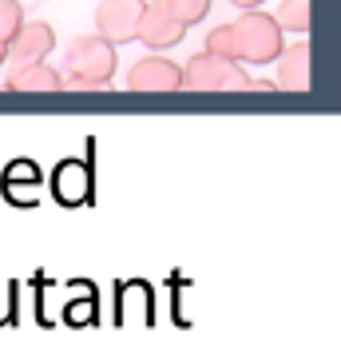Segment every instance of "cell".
I'll return each instance as SVG.
<instances>
[{
    "label": "cell",
    "mask_w": 341,
    "mask_h": 358,
    "mask_svg": "<svg viewBox=\"0 0 341 358\" xmlns=\"http://www.w3.org/2000/svg\"><path fill=\"white\" fill-rule=\"evenodd\" d=\"M230 4H238V8H262L266 0H230Z\"/></svg>",
    "instance_id": "cell-14"
},
{
    "label": "cell",
    "mask_w": 341,
    "mask_h": 358,
    "mask_svg": "<svg viewBox=\"0 0 341 358\" xmlns=\"http://www.w3.org/2000/svg\"><path fill=\"white\" fill-rule=\"evenodd\" d=\"M127 92H139V96H171V92H183V68L175 60H163V56H143L127 72Z\"/></svg>",
    "instance_id": "cell-4"
},
{
    "label": "cell",
    "mask_w": 341,
    "mask_h": 358,
    "mask_svg": "<svg viewBox=\"0 0 341 358\" xmlns=\"http://www.w3.org/2000/svg\"><path fill=\"white\" fill-rule=\"evenodd\" d=\"M246 68L230 56L215 52H195L183 68V92H206V96H222V92H246Z\"/></svg>",
    "instance_id": "cell-3"
},
{
    "label": "cell",
    "mask_w": 341,
    "mask_h": 358,
    "mask_svg": "<svg viewBox=\"0 0 341 358\" xmlns=\"http://www.w3.org/2000/svg\"><path fill=\"white\" fill-rule=\"evenodd\" d=\"M274 20H278L282 32H298V36H305V32H310V0H286Z\"/></svg>",
    "instance_id": "cell-10"
},
{
    "label": "cell",
    "mask_w": 341,
    "mask_h": 358,
    "mask_svg": "<svg viewBox=\"0 0 341 358\" xmlns=\"http://www.w3.org/2000/svg\"><path fill=\"white\" fill-rule=\"evenodd\" d=\"M4 92H16V96H56V92H63V76L56 68H48L44 60H36V64L13 68L8 80H4Z\"/></svg>",
    "instance_id": "cell-8"
},
{
    "label": "cell",
    "mask_w": 341,
    "mask_h": 358,
    "mask_svg": "<svg viewBox=\"0 0 341 358\" xmlns=\"http://www.w3.org/2000/svg\"><path fill=\"white\" fill-rule=\"evenodd\" d=\"M4 56H8V44H0V64H4Z\"/></svg>",
    "instance_id": "cell-15"
},
{
    "label": "cell",
    "mask_w": 341,
    "mask_h": 358,
    "mask_svg": "<svg viewBox=\"0 0 341 358\" xmlns=\"http://www.w3.org/2000/svg\"><path fill=\"white\" fill-rule=\"evenodd\" d=\"M310 60H314V52L305 40L298 44H282V52L274 56V64H278V88L282 92H294V96H305L310 92Z\"/></svg>",
    "instance_id": "cell-9"
},
{
    "label": "cell",
    "mask_w": 341,
    "mask_h": 358,
    "mask_svg": "<svg viewBox=\"0 0 341 358\" xmlns=\"http://www.w3.org/2000/svg\"><path fill=\"white\" fill-rule=\"evenodd\" d=\"M52 48H56V28L48 20H24L13 32V40H8V56L4 60H13V68L36 64V60H48Z\"/></svg>",
    "instance_id": "cell-6"
},
{
    "label": "cell",
    "mask_w": 341,
    "mask_h": 358,
    "mask_svg": "<svg viewBox=\"0 0 341 358\" xmlns=\"http://www.w3.org/2000/svg\"><path fill=\"white\" fill-rule=\"evenodd\" d=\"M167 13L175 16L179 24H199V20H206V13H211V0H163Z\"/></svg>",
    "instance_id": "cell-11"
},
{
    "label": "cell",
    "mask_w": 341,
    "mask_h": 358,
    "mask_svg": "<svg viewBox=\"0 0 341 358\" xmlns=\"http://www.w3.org/2000/svg\"><path fill=\"white\" fill-rule=\"evenodd\" d=\"M230 36L238 64H274V56L282 52V28L262 8H242V16L230 24Z\"/></svg>",
    "instance_id": "cell-2"
},
{
    "label": "cell",
    "mask_w": 341,
    "mask_h": 358,
    "mask_svg": "<svg viewBox=\"0 0 341 358\" xmlns=\"http://www.w3.org/2000/svg\"><path fill=\"white\" fill-rule=\"evenodd\" d=\"M206 52H215V56H230L234 60V36H230V24H218L206 32Z\"/></svg>",
    "instance_id": "cell-13"
},
{
    "label": "cell",
    "mask_w": 341,
    "mask_h": 358,
    "mask_svg": "<svg viewBox=\"0 0 341 358\" xmlns=\"http://www.w3.org/2000/svg\"><path fill=\"white\" fill-rule=\"evenodd\" d=\"M24 24V13H20V0H0V44H8L13 32Z\"/></svg>",
    "instance_id": "cell-12"
},
{
    "label": "cell",
    "mask_w": 341,
    "mask_h": 358,
    "mask_svg": "<svg viewBox=\"0 0 341 358\" xmlns=\"http://www.w3.org/2000/svg\"><path fill=\"white\" fill-rule=\"evenodd\" d=\"M115 44L91 32L68 44V64H63V92H107L115 76Z\"/></svg>",
    "instance_id": "cell-1"
},
{
    "label": "cell",
    "mask_w": 341,
    "mask_h": 358,
    "mask_svg": "<svg viewBox=\"0 0 341 358\" xmlns=\"http://www.w3.org/2000/svg\"><path fill=\"white\" fill-rule=\"evenodd\" d=\"M139 16H143V0H100L96 8V32L107 44H131L139 36Z\"/></svg>",
    "instance_id": "cell-5"
},
{
    "label": "cell",
    "mask_w": 341,
    "mask_h": 358,
    "mask_svg": "<svg viewBox=\"0 0 341 358\" xmlns=\"http://www.w3.org/2000/svg\"><path fill=\"white\" fill-rule=\"evenodd\" d=\"M187 36V24H179L175 16L167 13L163 0H155V4H143V16H139V36L147 48H175L179 40Z\"/></svg>",
    "instance_id": "cell-7"
}]
</instances>
